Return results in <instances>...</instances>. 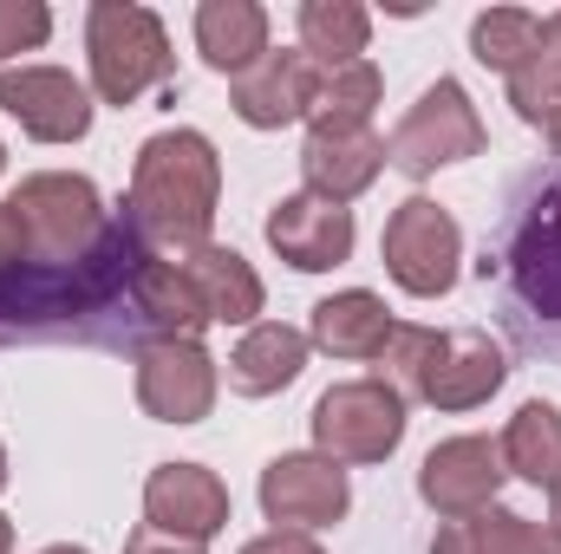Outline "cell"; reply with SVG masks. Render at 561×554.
Instances as JSON below:
<instances>
[{
  "label": "cell",
  "instance_id": "cell-23",
  "mask_svg": "<svg viewBox=\"0 0 561 554\" xmlns=\"http://www.w3.org/2000/svg\"><path fill=\"white\" fill-rule=\"evenodd\" d=\"M294 33H300V53L333 72V66H353L366 59V39H373V13L359 0H300L294 13Z\"/></svg>",
  "mask_w": 561,
  "mask_h": 554
},
{
  "label": "cell",
  "instance_id": "cell-24",
  "mask_svg": "<svg viewBox=\"0 0 561 554\" xmlns=\"http://www.w3.org/2000/svg\"><path fill=\"white\" fill-rule=\"evenodd\" d=\"M496 450H503V470H510V476L549 489V483L561 476V412L549 405V399H529L523 412L503 424Z\"/></svg>",
  "mask_w": 561,
  "mask_h": 554
},
{
  "label": "cell",
  "instance_id": "cell-14",
  "mask_svg": "<svg viewBox=\"0 0 561 554\" xmlns=\"http://www.w3.org/2000/svg\"><path fill=\"white\" fill-rule=\"evenodd\" d=\"M353 242H359L353 209L320 203V196H307V189L280 196L275 209H268V249H275L294 275H327V268L353 262Z\"/></svg>",
  "mask_w": 561,
  "mask_h": 554
},
{
  "label": "cell",
  "instance_id": "cell-34",
  "mask_svg": "<svg viewBox=\"0 0 561 554\" xmlns=\"http://www.w3.org/2000/svg\"><path fill=\"white\" fill-rule=\"evenodd\" d=\"M39 554H92V549H72V542H53V549H39Z\"/></svg>",
  "mask_w": 561,
  "mask_h": 554
},
{
  "label": "cell",
  "instance_id": "cell-15",
  "mask_svg": "<svg viewBox=\"0 0 561 554\" xmlns=\"http://www.w3.org/2000/svg\"><path fill=\"white\" fill-rule=\"evenodd\" d=\"M386 170V138L366 125V131H307L300 143V176H307V196L320 203H359Z\"/></svg>",
  "mask_w": 561,
  "mask_h": 554
},
{
  "label": "cell",
  "instance_id": "cell-19",
  "mask_svg": "<svg viewBox=\"0 0 561 554\" xmlns=\"http://www.w3.org/2000/svg\"><path fill=\"white\" fill-rule=\"evenodd\" d=\"M307 333L300 326H287V320H255L242 339H236V353H229V392H242V399H275L287 392L294 379H300V366H307Z\"/></svg>",
  "mask_w": 561,
  "mask_h": 554
},
{
  "label": "cell",
  "instance_id": "cell-25",
  "mask_svg": "<svg viewBox=\"0 0 561 554\" xmlns=\"http://www.w3.org/2000/svg\"><path fill=\"white\" fill-rule=\"evenodd\" d=\"M470 53H477L490 72L516 79L529 59H542V53H549V20H542V13H529V7H490V13H477V20H470Z\"/></svg>",
  "mask_w": 561,
  "mask_h": 554
},
{
  "label": "cell",
  "instance_id": "cell-16",
  "mask_svg": "<svg viewBox=\"0 0 561 554\" xmlns=\"http://www.w3.org/2000/svg\"><path fill=\"white\" fill-rule=\"evenodd\" d=\"M392 333H399V320H392V307H386L373 287L327 293V300L313 307V320H307V346H320V353H333V359H353V366L386 359Z\"/></svg>",
  "mask_w": 561,
  "mask_h": 554
},
{
  "label": "cell",
  "instance_id": "cell-5",
  "mask_svg": "<svg viewBox=\"0 0 561 554\" xmlns=\"http://www.w3.org/2000/svg\"><path fill=\"white\" fill-rule=\"evenodd\" d=\"M313 450L333 463H386L405 443V392L379 372V379H340L320 392L313 405Z\"/></svg>",
  "mask_w": 561,
  "mask_h": 554
},
{
  "label": "cell",
  "instance_id": "cell-17",
  "mask_svg": "<svg viewBox=\"0 0 561 554\" xmlns=\"http://www.w3.org/2000/svg\"><path fill=\"white\" fill-rule=\"evenodd\" d=\"M510 275H516V293L542 320H561V183L542 189L536 209L523 216L516 249H510Z\"/></svg>",
  "mask_w": 561,
  "mask_h": 554
},
{
  "label": "cell",
  "instance_id": "cell-33",
  "mask_svg": "<svg viewBox=\"0 0 561 554\" xmlns=\"http://www.w3.org/2000/svg\"><path fill=\"white\" fill-rule=\"evenodd\" d=\"M0 554H13V516H0Z\"/></svg>",
  "mask_w": 561,
  "mask_h": 554
},
{
  "label": "cell",
  "instance_id": "cell-22",
  "mask_svg": "<svg viewBox=\"0 0 561 554\" xmlns=\"http://www.w3.org/2000/svg\"><path fill=\"white\" fill-rule=\"evenodd\" d=\"M196 53L216 72H249L268 53V7L262 0H203L196 7Z\"/></svg>",
  "mask_w": 561,
  "mask_h": 554
},
{
  "label": "cell",
  "instance_id": "cell-9",
  "mask_svg": "<svg viewBox=\"0 0 561 554\" xmlns=\"http://www.w3.org/2000/svg\"><path fill=\"white\" fill-rule=\"evenodd\" d=\"M222 372L203 339H144L138 346V405L157 424H203L216 412Z\"/></svg>",
  "mask_w": 561,
  "mask_h": 554
},
{
  "label": "cell",
  "instance_id": "cell-2",
  "mask_svg": "<svg viewBox=\"0 0 561 554\" xmlns=\"http://www.w3.org/2000/svg\"><path fill=\"white\" fill-rule=\"evenodd\" d=\"M386 366L392 385L424 399L431 412H477L510 379V359L490 333H437V326H399Z\"/></svg>",
  "mask_w": 561,
  "mask_h": 554
},
{
  "label": "cell",
  "instance_id": "cell-4",
  "mask_svg": "<svg viewBox=\"0 0 561 554\" xmlns=\"http://www.w3.org/2000/svg\"><path fill=\"white\" fill-rule=\"evenodd\" d=\"M26 222V249L39 268H79L105 249L112 222H105V203L92 189V176H72V170H39L26 176L13 196H7Z\"/></svg>",
  "mask_w": 561,
  "mask_h": 554
},
{
  "label": "cell",
  "instance_id": "cell-1",
  "mask_svg": "<svg viewBox=\"0 0 561 554\" xmlns=\"http://www.w3.org/2000/svg\"><path fill=\"white\" fill-rule=\"evenodd\" d=\"M216 203H222V157L203 131H157L138 143V163H131V203H125V222L138 229V242L157 249H203L209 229H216Z\"/></svg>",
  "mask_w": 561,
  "mask_h": 554
},
{
  "label": "cell",
  "instance_id": "cell-18",
  "mask_svg": "<svg viewBox=\"0 0 561 554\" xmlns=\"http://www.w3.org/2000/svg\"><path fill=\"white\" fill-rule=\"evenodd\" d=\"M183 262V275L196 280V293H203V307H209V326H255L262 320V307H268V287L262 275L236 255V249H222V242H203V249H190V255H176Z\"/></svg>",
  "mask_w": 561,
  "mask_h": 554
},
{
  "label": "cell",
  "instance_id": "cell-13",
  "mask_svg": "<svg viewBox=\"0 0 561 554\" xmlns=\"http://www.w3.org/2000/svg\"><path fill=\"white\" fill-rule=\"evenodd\" d=\"M313 92H320V66L300 53V46H268L249 72L229 79V105L249 131H280V125H300L313 112Z\"/></svg>",
  "mask_w": 561,
  "mask_h": 554
},
{
  "label": "cell",
  "instance_id": "cell-36",
  "mask_svg": "<svg viewBox=\"0 0 561 554\" xmlns=\"http://www.w3.org/2000/svg\"><path fill=\"white\" fill-rule=\"evenodd\" d=\"M549 143H556V157H561V118H556V125H549Z\"/></svg>",
  "mask_w": 561,
  "mask_h": 554
},
{
  "label": "cell",
  "instance_id": "cell-12",
  "mask_svg": "<svg viewBox=\"0 0 561 554\" xmlns=\"http://www.w3.org/2000/svg\"><path fill=\"white\" fill-rule=\"evenodd\" d=\"M503 450H496V437H444V443H431V457L419 463V496L424 509H437L444 522H463V516H477V509H490L496 503V489H503Z\"/></svg>",
  "mask_w": 561,
  "mask_h": 554
},
{
  "label": "cell",
  "instance_id": "cell-20",
  "mask_svg": "<svg viewBox=\"0 0 561 554\" xmlns=\"http://www.w3.org/2000/svg\"><path fill=\"white\" fill-rule=\"evenodd\" d=\"M131 313L150 326V339H196L209 326V307H203L196 280L183 275V262H170V255H144L138 262Z\"/></svg>",
  "mask_w": 561,
  "mask_h": 554
},
{
  "label": "cell",
  "instance_id": "cell-28",
  "mask_svg": "<svg viewBox=\"0 0 561 554\" xmlns=\"http://www.w3.org/2000/svg\"><path fill=\"white\" fill-rule=\"evenodd\" d=\"M53 39V13L39 0H0V66L20 53H39Z\"/></svg>",
  "mask_w": 561,
  "mask_h": 554
},
{
  "label": "cell",
  "instance_id": "cell-21",
  "mask_svg": "<svg viewBox=\"0 0 561 554\" xmlns=\"http://www.w3.org/2000/svg\"><path fill=\"white\" fill-rule=\"evenodd\" d=\"M431 554H561V535L549 522H529V516L490 503L463 522H437Z\"/></svg>",
  "mask_w": 561,
  "mask_h": 554
},
{
  "label": "cell",
  "instance_id": "cell-35",
  "mask_svg": "<svg viewBox=\"0 0 561 554\" xmlns=\"http://www.w3.org/2000/svg\"><path fill=\"white\" fill-rule=\"evenodd\" d=\"M7 476H13V470H7V443H0V489H7Z\"/></svg>",
  "mask_w": 561,
  "mask_h": 554
},
{
  "label": "cell",
  "instance_id": "cell-6",
  "mask_svg": "<svg viewBox=\"0 0 561 554\" xmlns=\"http://www.w3.org/2000/svg\"><path fill=\"white\" fill-rule=\"evenodd\" d=\"M483 118H477V105H470V92L457 85V79H437V85H424L419 105L399 118V131L386 138V163L392 170H405V176H437V170H450V163H470V157H483Z\"/></svg>",
  "mask_w": 561,
  "mask_h": 554
},
{
  "label": "cell",
  "instance_id": "cell-11",
  "mask_svg": "<svg viewBox=\"0 0 561 554\" xmlns=\"http://www.w3.org/2000/svg\"><path fill=\"white\" fill-rule=\"evenodd\" d=\"M144 529L209 549L229 529V483L203 463H157L144 476Z\"/></svg>",
  "mask_w": 561,
  "mask_h": 554
},
{
  "label": "cell",
  "instance_id": "cell-8",
  "mask_svg": "<svg viewBox=\"0 0 561 554\" xmlns=\"http://www.w3.org/2000/svg\"><path fill=\"white\" fill-rule=\"evenodd\" d=\"M262 516L275 522V529H300V535H313V529H333V522H346V509H353V483H346V463H333V457H320V450H280L275 463L262 470Z\"/></svg>",
  "mask_w": 561,
  "mask_h": 554
},
{
  "label": "cell",
  "instance_id": "cell-7",
  "mask_svg": "<svg viewBox=\"0 0 561 554\" xmlns=\"http://www.w3.org/2000/svg\"><path fill=\"white\" fill-rule=\"evenodd\" d=\"M386 275L399 280V293L412 300H444L457 287V268H463V229L450 209H437L431 196H405L386 222Z\"/></svg>",
  "mask_w": 561,
  "mask_h": 554
},
{
  "label": "cell",
  "instance_id": "cell-26",
  "mask_svg": "<svg viewBox=\"0 0 561 554\" xmlns=\"http://www.w3.org/2000/svg\"><path fill=\"white\" fill-rule=\"evenodd\" d=\"M386 99V72L373 59H353V66H333L320 72V92H313V112H307V131H366L373 112Z\"/></svg>",
  "mask_w": 561,
  "mask_h": 554
},
{
  "label": "cell",
  "instance_id": "cell-3",
  "mask_svg": "<svg viewBox=\"0 0 561 554\" xmlns=\"http://www.w3.org/2000/svg\"><path fill=\"white\" fill-rule=\"evenodd\" d=\"M85 66H92V99L99 105H138L144 92L170 85L176 53L163 20L138 0H92L85 7Z\"/></svg>",
  "mask_w": 561,
  "mask_h": 554
},
{
  "label": "cell",
  "instance_id": "cell-27",
  "mask_svg": "<svg viewBox=\"0 0 561 554\" xmlns=\"http://www.w3.org/2000/svg\"><path fill=\"white\" fill-rule=\"evenodd\" d=\"M510 105H516V118L523 125H556L561 118V59L556 53H542V59H529L516 79H510Z\"/></svg>",
  "mask_w": 561,
  "mask_h": 554
},
{
  "label": "cell",
  "instance_id": "cell-30",
  "mask_svg": "<svg viewBox=\"0 0 561 554\" xmlns=\"http://www.w3.org/2000/svg\"><path fill=\"white\" fill-rule=\"evenodd\" d=\"M125 554H209V549H196V542H170V535H157V529H138V535L125 542Z\"/></svg>",
  "mask_w": 561,
  "mask_h": 554
},
{
  "label": "cell",
  "instance_id": "cell-37",
  "mask_svg": "<svg viewBox=\"0 0 561 554\" xmlns=\"http://www.w3.org/2000/svg\"><path fill=\"white\" fill-rule=\"evenodd\" d=\"M0 170H7V143H0Z\"/></svg>",
  "mask_w": 561,
  "mask_h": 554
},
{
  "label": "cell",
  "instance_id": "cell-10",
  "mask_svg": "<svg viewBox=\"0 0 561 554\" xmlns=\"http://www.w3.org/2000/svg\"><path fill=\"white\" fill-rule=\"evenodd\" d=\"M0 112L33 143H79L92 131L99 99L66 66H13V72H0Z\"/></svg>",
  "mask_w": 561,
  "mask_h": 554
},
{
  "label": "cell",
  "instance_id": "cell-31",
  "mask_svg": "<svg viewBox=\"0 0 561 554\" xmlns=\"http://www.w3.org/2000/svg\"><path fill=\"white\" fill-rule=\"evenodd\" d=\"M549 509H556V522H549V529H556V535H561V476H556V483H549Z\"/></svg>",
  "mask_w": 561,
  "mask_h": 554
},
{
  "label": "cell",
  "instance_id": "cell-32",
  "mask_svg": "<svg viewBox=\"0 0 561 554\" xmlns=\"http://www.w3.org/2000/svg\"><path fill=\"white\" fill-rule=\"evenodd\" d=\"M549 53L561 59V13H549Z\"/></svg>",
  "mask_w": 561,
  "mask_h": 554
},
{
  "label": "cell",
  "instance_id": "cell-29",
  "mask_svg": "<svg viewBox=\"0 0 561 554\" xmlns=\"http://www.w3.org/2000/svg\"><path fill=\"white\" fill-rule=\"evenodd\" d=\"M242 554H327L313 535H300V529H268V535H255Z\"/></svg>",
  "mask_w": 561,
  "mask_h": 554
}]
</instances>
